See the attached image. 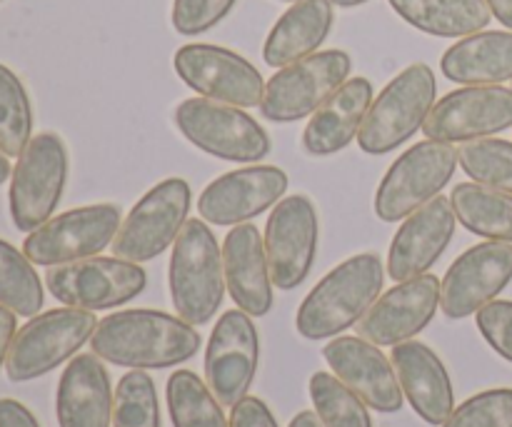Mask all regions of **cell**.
<instances>
[{"mask_svg":"<svg viewBox=\"0 0 512 427\" xmlns=\"http://www.w3.org/2000/svg\"><path fill=\"white\" fill-rule=\"evenodd\" d=\"M175 125L198 150L230 163H260L270 155V135L243 108L208 98H188L175 108Z\"/></svg>","mask_w":512,"mask_h":427,"instance_id":"8","label":"cell"},{"mask_svg":"<svg viewBox=\"0 0 512 427\" xmlns=\"http://www.w3.org/2000/svg\"><path fill=\"white\" fill-rule=\"evenodd\" d=\"M10 175H13V170H10V163H8V155L3 153V150H0V185L5 183V180L10 178Z\"/></svg>","mask_w":512,"mask_h":427,"instance_id":"44","label":"cell"},{"mask_svg":"<svg viewBox=\"0 0 512 427\" xmlns=\"http://www.w3.org/2000/svg\"><path fill=\"white\" fill-rule=\"evenodd\" d=\"M455 210L450 198L438 195L403 220L388 253V275L395 283H405L425 275L448 250L455 235Z\"/></svg>","mask_w":512,"mask_h":427,"instance_id":"21","label":"cell"},{"mask_svg":"<svg viewBox=\"0 0 512 427\" xmlns=\"http://www.w3.org/2000/svg\"><path fill=\"white\" fill-rule=\"evenodd\" d=\"M173 427H230L223 405L193 370H175L165 385Z\"/></svg>","mask_w":512,"mask_h":427,"instance_id":"30","label":"cell"},{"mask_svg":"<svg viewBox=\"0 0 512 427\" xmlns=\"http://www.w3.org/2000/svg\"><path fill=\"white\" fill-rule=\"evenodd\" d=\"M113 427H163L158 390L145 370H130L118 380L113 398Z\"/></svg>","mask_w":512,"mask_h":427,"instance_id":"35","label":"cell"},{"mask_svg":"<svg viewBox=\"0 0 512 427\" xmlns=\"http://www.w3.org/2000/svg\"><path fill=\"white\" fill-rule=\"evenodd\" d=\"M288 190V173L278 165H250L215 178L198 198L205 223L235 228L275 208Z\"/></svg>","mask_w":512,"mask_h":427,"instance_id":"18","label":"cell"},{"mask_svg":"<svg viewBox=\"0 0 512 427\" xmlns=\"http://www.w3.org/2000/svg\"><path fill=\"white\" fill-rule=\"evenodd\" d=\"M333 18V0H295L265 40V63L270 68H285L313 55L330 35Z\"/></svg>","mask_w":512,"mask_h":427,"instance_id":"26","label":"cell"},{"mask_svg":"<svg viewBox=\"0 0 512 427\" xmlns=\"http://www.w3.org/2000/svg\"><path fill=\"white\" fill-rule=\"evenodd\" d=\"M440 305V280L425 273L398 283L378 298L355 328L358 335L378 348H395L423 333Z\"/></svg>","mask_w":512,"mask_h":427,"instance_id":"19","label":"cell"},{"mask_svg":"<svg viewBox=\"0 0 512 427\" xmlns=\"http://www.w3.org/2000/svg\"><path fill=\"white\" fill-rule=\"evenodd\" d=\"M190 200L193 193L183 178H168L150 188L115 235L110 245L115 258L143 265L163 255L188 223Z\"/></svg>","mask_w":512,"mask_h":427,"instance_id":"10","label":"cell"},{"mask_svg":"<svg viewBox=\"0 0 512 427\" xmlns=\"http://www.w3.org/2000/svg\"><path fill=\"white\" fill-rule=\"evenodd\" d=\"M385 268L375 253H360L330 270L300 303L295 328L305 340L338 338L363 320L383 290Z\"/></svg>","mask_w":512,"mask_h":427,"instance_id":"2","label":"cell"},{"mask_svg":"<svg viewBox=\"0 0 512 427\" xmlns=\"http://www.w3.org/2000/svg\"><path fill=\"white\" fill-rule=\"evenodd\" d=\"M68 183V150L60 135L40 133L18 155L10 175V218L15 228L33 233L53 218Z\"/></svg>","mask_w":512,"mask_h":427,"instance_id":"7","label":"cell"},{"mask_svg":"<svg viewBox=\"0 0 512 427\" xmlns=\"http://www.w3.org/2000/svg\"><path fill=\"white\" fill-rule=\"evenodd\" d=\"M353 60L345 50H320L280 68L265 83L260 113L270 123H295L313 115L348 80Z\"/></svg>","mask_w":512,"mask_h":427,"instance_id":"9","label":"cell"},{"mask_svg":"<svg viewBox=\"0 0 512 427\" xmlns=\"http://www.w3.org/2000/svg\"><path fill=\"white\" fill-rule=\"evenodd\" d=\"M440 70L460 85H500L512 80V33L485 30L445 50Z\"/></svg>","mask_w":512,"mask_h":427,"instance_id":"27","label":"cell"},{"mask_svg":"<svg viewBox=\"0 0 512 427\" xmlns=\"http://www.w3.org/2000/svg\"><path fill=\"white\" fill-rule=\"evenodd\" d=\"M230 427H278V420L273 418L265 400L260 398H243L235 408H230Z\"/></svg>","mask_w":512,"mask_h":427,"instance_id":"39","label":"cell"},{"mask_svg":"<svg viewBox=\"0 0 512 427\" xmlns=\"http://www.w3.org/2000/svg\"><path fill=\"white\" fill-rule=\"evenodd\" d=\"M370 105H373V83L368 78L345 80L305 125L303 148L318 158L345 150L358 138Z\"/></svg>","mask_w":512,"mask_h":427,"instance_id":"25","label":"cell"},{"mask_svg":"<svg viewBox=\"0 0 512 427\" xmlns=\"http://www.w3.org/2000/svg\"><path fill=\"white\" fill-rule=\"evenodd\" d=\"M95 328L98 318L90 310L68 305L35 315L15 333L5 360V373L13 383L43 378L65 360L75 358L78 350L93 338Z\"/></svg>","mask_w":512,"mask_h":427,"instance_id":"5","label":"cell"},{"mask_svg":"<svg viewBox=\"0 0 512 427\" xmlns=\"http://www.w3.org/2000/svg\"><path fill=\"white\" fill-rule=\"evenodd\" d=\"M325 363L368 408L378 413H398L405 403L393 360L380 353L378 345L360 335H343L323 348Z\"/></svg>","mask_w":512,"mask_h":427,"instance_id":"20","label":"cell"},{"mask_svg":"<svg viewBox=\"0 0 512 427\" xmlns=\"http://www.w3.org/2000/svg\"><path fill=\"white\" fill-rule=\"evenodd\" d=\"M455 218L473 235L512 243V195L480 183H460L450 193Z\"/></svg>","mask_w":512,"mask_h":427,"instance_id":"29","label":"cell"},{"mask_svg":"<svg viewBox=\"0 0 512 427\" xmlns=\"http://www.w3.org/2000/svg\"><path fill=\"white\" fill-rule=\"evenodd\" d=\"M512 280V245L488 240L465 250L440 280V310L448 320H465L493 303Z\"/></svg>","mask_w":512,"mask_h":427,"instance_id":"17","label":"cell"},{"mask_svg":"<svg viewBox=\"0 0 512 427\" xmlns=\"http://www.w3.org/2000/svg\"><path fill=\"white\" fill-rule=\"evenodd\" d=\"M113 388L105 365L95 353L78 355L63 370L55 393V415L60 427H110Z\"/></svg>","mask_w":512,"mask_h":427,"instance_id":"24","label":"cell"},{"mask_svg":"<svg viewBox=\"0 0 512 427\" xmlns=\"http://www.w3.org/2000/svg\"><path fill=\"white\" fill-rule=\"evenodd\" d=\"M45 285L58 303L80 310H110L138 298L148 275L138 263L123 258H85L55 265L45 273Z\"/></svg>","mask_w":512,"mask_h":427,"instance_id":"12","label":"cell"},{"mask_svg":"<svg viewBox=\"0 0 512 427\" xmlns=\"http://www.w3.org/2000/svg\"><path fill=\"white\" fill-rule=\"evenodd\" d=\"M490 8V13L505 25V28L512 30V0H485Z\"/></svg>","mask_w":512,"mask_h":427,"instance_id":"42","label":"cell"},{"mask_svg":"<svg viewBox=\"0 0 512 427\" xmlns=\"http://www.w3.org/2000/svg\"><path fill=\"white\" fill-rule=\"evenodd\" d=\"M0 427H40L35 415L13 398L0 400Z\"/></svg>","mask_w":512,"mask_h":427,"instance_id":"40","label":"cell"},{"mask_svg":"<svg viewBox=\"0 0 512 427\" xmlns=\"http://www.w3.org/2000/svg\"><path fill=\"white\" fill-rule=\"evenodd\" d=\"M43 300V283L28 255L0 240V305L20 318H35Z\"/></svg>","mask_w":512,"mask_h":427,"instance_id":"31","label":"cell"},{"mask_svg":"<svg viewBox=\"0 0 512 427\" xmlns=\"http://www.w3.org/2000/svg\"><path fill=\"white\" fill-rule=\"evenodd\" d=\"M33 135V108L18 75L0 63V150L18 158Z\"/></svg>","mask_w":512,"mask_h":427,"instance_id":"32","label":"cell"},{"mask_svg":"<svg viewBox=\"0 0 512 427\" xmlns=\"http://www.w3.org/2000/svg\"><path fill=\"white\" fill-rule=\"evenodd\" d=\"M390 5L405 23L438 38H468L493 18L485 0H390Z\"/></svg>","mask_w":512,"mask_h":427,"instance_id":"28","label":"cell"},{"mask_svg":"<svg viewBox=\"0 0 512 427\" xmlns=\"http://www.w3.org/2000/svg\"><path fill=\"white\" fill-rule=\"evenodd\" d=\"M90 348L100 360L130 370H165L198 353L200 333L180 315L118 310L98 323Z\"/></svg>","mask_w":512,"mask_h":427,"instance_id":"1","label":"cell"},{"mask_svg":"<svg viewBox=\"0 0 512 427\" xmlns=\"http://www.w3.org/2000/svg\"><path fill=\"white\" fill-rule=\"evenodd\" d=\"M288 427H323V423H320V418L315 413L303 410V413H298L293 420H290Z\"/></svg>","mask_w":512,"mask_h":427,"instance_id":"43","label":"cell"},{"mask_svg":"<svg viewBox=\"0 0 512 427\" xmlns=\"http://www.w3.org/2000/svg\"><path fill=\"white\" fill-rule=\"evenodd\" d=\"M170 300L185 323L208 325L225 298L223 248L205 220H188L170 255Z\"/></svg>","mask_w":512,"mask_h":427,"instance_id":"3","label":"cell"},{"mask_svg":"<svg viewBox=\"0 0 512 427\" xmlns=\"http://www.w3.org/2000/svg\"><path fill=\"white\" fill-rule=\"evenodd\" d=\"M265 253L270 278L278 290H295L305 283L318 255L320 220L308 195L280 200L265 225Z\"/></svg>","mask_w":512,"mask_h":427,"instance_id":"15","label":"cell"},{"mask_svg":"<svg viewBox=\"0 0 512 427\" xmlns=\"http://www.w3.org/2000/svg\"><path fill=\"white\" fill-rule=\"evenodd\" d=\"M363 3H368V0H333V5H338V8H358Z\"/></svg>","mask_w":512,"mask_h":427,"instance_id":"45","label":"cell"},{"mask_svg":"<svg viewBox=\"0 0 512 427\" xmlns=\"http://www.w3.org/2000/svg\"><path fill=\"white\" fill-rule=\"evenodd\" d=\"M123 225L120 205L98 203L85 208L65 210L58 218H50L23 243V253L33 265L55 268L75 260L95 258L110 248Z\"/></svg>","mask_w":512,"mask_h":427,"instance_id":"11","label":"cell"},{"mask_svg":"<svg viewBox=\"0 0 512 427\" xmlns=\"http://www.w3.org/2000/svg\"><path fill=\"white\" fill-rule=\"evenodd\" d=\"M235 0H175L173 28L180 35H198L218 25L233 10Z\"/></svg>","mask_w":512,"mask_h":427,"instance_id":"37","label":"cell"},{"mask_svg":"<svg viewBox=\"0 0 512 427\" xmlns=\"http://www.w3.org/2000/svg\"><path fill=\"white\" fill-rule=\"evenodd\" d=\"M310 400L323 427H373L368 405L335 375L315 373L310 378Z\"/></svg>","mask_w":512,"mask_h":427,"instance_id":"33","label":"cell"},{"mask_svg":"<svg viewBox=\"0 0 512 427\" xmlns=\"http://www.w3.org/2000/svg\"><path fill=\"white\" fill-rule=\"evenodd\" d=\"M288 3H295V0H288Z\"/></svg>","mask_w":512,"mask_h":427,"instance_id":"46","label":"cell"},{"mask_svg":"<svg viewBox=\"0 0 512 427\" xmlns=\"http://www.w3.org/2000/svg\"><path fill=\"white\" fill-rule=\"evenodd\" d=\"M260 363V335L253 315L235 308L220 315L205 348V383L223 408H235L253 385Z\"/></svg>","mask_w":512,"mask_h":427,"instance_id":"14","label":"cell"},{"mask_svg":"<svg viewBox=\"0 0 512 427\" xmlns=\"http://www.w3.org/2000/svg\"><path fill=\"white\" fill-rule=\"evenodd\" d=\"M458 168V150L440 140H423L405 150L375 193V215L383 223H398L443 193Z\"/></svg>","mask_w":512,"mask_h":427,"instance_id":"6","label":"cell"},{"mask_svg":"<svg viewBox=\"0 0 512 427\" xmlns=\"http://www.w3.org/2000/svg\"><path fill=\"white\" fill-rule=\"evenodd\" d=\"M458 163L475 183L512 195V143L508 140L483 138L463 143L458 150Z\"/></svg>","mask_w":512,"mask_h":427,"instance_id":"34","label":"cell"},{"mask_svg":"<svg viewBox=\"0 0 512 427\" xmlns=\"http://www.w3.org/2000/svg\"><path fill=\"white\" fill-rule=\"evenodd\" d=\"M175 73L200 98L235 108H255L265 93V80L250 60L228 48L190 43L175 53Z\"/></svg>","mask_w":512,"mask_h":427,"instance_id":"13","label":"cell"},{"mask_svg":"<svg viewBox=\"0 0 512 427\" xmlns=\"http://www.w3.org/2000/svg\"><path fill=\"white\" fill-rule=\"evenodd\" d=\"M223 270L230 298L253 318L273 310V278L260 230L250 223L230 228L223 240Z\"/></svg>","mask_w":512,"mask_h":427,"instance_id":"22","label":"cell"},{"mask_svg":"<svg viewBox=\"0 0 512 427\" xmlns=\"http://www.w3.org/2000/svg\"><path fill=\"white\" fill-rule=\"evenodd\" d=\"M512 128V90L503 85H465L430 110L425 138L440 143H473Z\"/></svg>","mask_w":512,"mask_h":427,"instance_id":"16","label":"cell"},{"mask_svg":"<svg viewBox=\"0 0 512 427\" xmlns=\"http://www.w3.org/2000/svg\"><path fill=\"white\" fill-rule=\"evenodd\" d=\"M15 318H18V315H15L13 310L0 305V368H3L5 360H8L10 345H13L15 333H18V320Z\"/></svg>","mask_w":512,"mask_h":427,"instance_id":"41","label":"cell"},{"mask_svg":"<svg viewBox=\"0 0 512 427\" xmlns=\"http://www.w3.org/2000/svg\"><path fill=\"white\" fill-rule=\"evenodd\" d=\"M435 73L430 65L413 63L395 75L370 105L358 133L360 150L370 155H385L408 143L423 130L435 105Z\"/></svg>","mask_w":512,"mask_h":427,"instance_id":"4","label":"cell"},{"mask_svg":"<svg viewBox=\"0 0 512 427\" xmlns=\"http://www.w3.org/2000/svg\"><path fill=\"white\" fill-rule=\"evenodd\" d=\"M390 360L415 415L428 425H443L455 410V393L438 353L420 340H408L395 345Z\"/></svg>","mask_w":512,"mask_h":427,"instance_id":"23","label":"cell"},{"mask_svg":"<svg viewBox=\"0 0 512 427\" xmlns=\"http://www.w3.org/2000/svg\"><path fill=\"white\" fill-rule=\"evenodd\" d=\"M440 427H512V388L473 395Z\"/></svg>","mask_w":512,"mask_h":427,"instance_id":"36","label":"cell"},{"mask_svg":"<svg viewBox=\"0 0 512 427\" xmlns=\"http://www.w3.org/2000/svg\"><path fill=\"white\" fill-rule=\"evenodd\" d=\"M478 330L490 348L512 363V300H493L478 310Z\"/></svg>","mask_w":512,"mask_h":427,"instance_id":"38","label":"cell"}]
</instances>
